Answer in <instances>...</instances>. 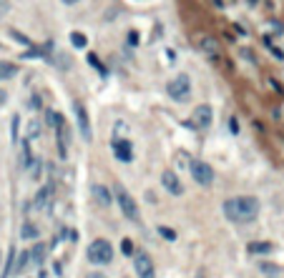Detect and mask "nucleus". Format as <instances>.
<instances>
[{"label": "nucleus", "mask_w": 284, "mask_h": 278, "mask_svg": "<svg viewBox=\"0 0 284 278\" xmlns=\"http://www.w3.org/2000/svg\"><path fill=\"white\" fill-rule=\"evenodd\" d=\"M221 210L232 223H252L259 216V201L254 196H237V198L224 201Z\"/></svg>", "instance_id": "1"}, {"label": "nucleus", "mask_w": 284, "mask_h": 278, "mask_svg": "<svg viewBox=\"0 0 284 278\" xmlns=\"http://www.w3.org/2000/svg\"><path fill=\"white\" fill-rule=\"evenodd\" d=\"M88 261L96 263V266H106V263H111L113 261V246H111V241H106V238H96L93 243L88 246Z\"/></svg>", "instance_id": "2"}, {"label": "nucleus", "mask_w": 284, "mask_h": 278, "mask_svg": "<svg viewBox=\"0 0 284 278\" xmlns=\"http://www.w3.org/2000/svg\"><path fill=\"white\" fill-rule=\"evenodd\" d=\"M166 93H168V98H171V100H179V103H181V100H186V98L191 95V78H189V75H184V73H181V75H176L174 80H168Z\"/></svg>", "instance_id": "3"}, {"label": "nucleus", "mask_w": 284, "mask_h": 278, "mask_svg": "<svg viewBox=\"0 0 284 278\" xmlns=\"http://www.w3.org/2000/svg\"><path fill=\"white\" fill-rule=\"evenodd\" d=\"M116 201H119V208L121 213L128 218V221H139V206H136V201H134V196L126 190V188H116Z\"/></svg>", "instance_id": "4"}, {"label": "nucleus", "mask_w": 284, "mask_h": 278, "mask_svg": "<svg viewBox=\"0 0 284 278\" xmlns=\"http://www.w3.org/2000/svg\"><path fill=\"white\" fill-rule=\"evenodd\" d=\"M191 176H194V181L199 185H204V188H209L214 183V168L209 163L204 161H191Z\"/></svg>", "instance_id": "5"}, {"label": "nucleus", "mask_w": 284, "mask_h": 278, "mask_svg": "<svg viewBox=\"0 0 284 278\" xmlns=\"http://www.w3.org/2000/svg\"><path fill=\"white\" fill-rule=\"evenodd\" d=\"M134 271L139 278H156V268H154V261L148 253H134Z\"/></svg>", "instance_id": "6"}, {"label": "nucleus", "mask_w": 284, "mask_h": 278, "mask_svg": "<svg viewBox=\"0 0 284 278\" xmlns=\"http://www.w3.org/2000/svg\"><path fill=\"white\" fill-rule=\"evenodd\" d=\"M161 185H164V190H168L171 196H181V193H184V185H181L179 176H176L174 170H164V173H161Z\"/></svg>", "instance_id": "7"}, {"label": "nucleus", "mask_w": 284, "mask_h": 278, "mask_svg": "<svg viewBox=\"0 0 284 278\" xmlns=\"http://www.w3.org/2000/svg\"><path fill=\"white\" fill-rule=\"evenodd\" d=\"M214 120V113L209 105H199L196 111H194V118H191V125L194 128H209Z\"/></svg>", "instance_id": "8"}, {"label": "nucleus", "mask_w": 284, "mask_h": 278, "mask_svg": "<svg viewBox=\"0 0 284 278\" xmlns=\"http://www.w3.org/2000/svg\"><path fill=\"white\" fill-rule=\"evenodd\" d=\"M75 118H78V128H81V133H83V138L91 140L93 138V133H91V120H88V111L81 105V103H75Z\"/></svg>", "instance_id": "9"}, {"label": "nucleus", "mask_w": 284, "mask_h": 278, "mask_svg": "<svg viewBox=\"0 0 284 278\" xmlns=\"http://www.w3.org/2000/svg\"><path fill=\"white\" fill-rule=\"evenodd\" d=\"M113 153H116V158L123 163H128L134 158V151H131V143H128V140H113Z\"/></svg>", "instance_id": "10"}, {"label": "nucleus", "mask_w": 284, "mask_h": 278, "mask_svg": "<svg viewBox=\"0 0 284 278\" xmlns=\"http://www.w3.org/2000/svg\"><path fill=\"white\" fill-rule=\"evenodd\" d=\"M18 75V66L10 60H0V80H10Z\"/></svg>", "instance_id": "11"}, {"label": "nucleus", "mask_w": 284, "mask_h": 278, "mask_svg": "<svg viewBox=\"0 0 284 278\" xmlns=\"http://www.w3.org/2000/svg\"><path fill=\"white\" fill-rule=\"evenodd\" d=\"M46 246H43V243H38V246H33V248H30V251H28V253H30V261H33V263H35V266H43V261H46Z\"/></svg>", "instance_id": "12"}, {"label": "nucleus", "mask_w": 284, "mask_h": 278, "mask_svg": "<svg viewBox=\"0 0 284 278\" xmlns=\"http://www.w3.org/2000/svg\"><path fill=\"white\" fill-rule=\"evenodd\" d=\"M93 196L98 203H103V206H111V190L106 188V185H93Z\"/></svg>", "instance_id": "13"}, {"label": "nucleus", "mask_w": 284, "mask_h": 278, "mask_svg": "<svg viewBox=\"0 0 284 278\" xmlns=\"http://www.w3.org/2000/svg\"><path fill=\"white\" fill-rule=\"evenodd\" d=\"M272 251H274V246H272V243H257V241H254V243H249V253H272Z\"/></svg>", "instance_id": "14"}, {"label": "nucleus", "mask_w": 284, "mask_h": 278, "mask_svg": "<svg viewBox=\"0 0 284 278\" xmlns=\"http://www.w3.org/2000/svg\"><path fill=\"white\" fill-rule=\"evenodd\" d=\"M28 263H30V253H28V251H23V253L18 255V263L13 266V273H23Z\"/></svg>", "instance_id": "15"}, {"label": "nucleus", "mask_w": 284, "mask_h": 278, "mask_svg": "<svg viewBox=\"0 0 284 278\" xmlns=\"http://www.w3.org/2000/svg\"><path fill=\"white\" fill-rule=\"evenodd\" d=\"M41 231L33 226V223H23V228H21V238H38Z\"/></svg>", "instance_id": "16"}, {"label": "nucleus", "mask_w": 284, "mask_h": 278, "mask_svg": "<svg viewBox=\"0 0 284 278\" xmlns=\"http://www.w3.org/2000/svg\"><path fill=\"white\" fill-rule=\"evenodd\" d=\"M35 206L41 210H48V206H50V188H46V193H41V196L35 198Z\"/></svg>", "instance_id": "17"}, {"label": "nucleus", "mask_w": 284, "mask_h": 278, "mask_svg": "<svg viewBox=\"0 0 284 278\" xmlns=\"http://www.w3.org/2000/svg\"><path fill=\"white\" fill-rule=\"evenodd\" d=\"M46 116H48V123H50V125H55V128H58V131H61V128H63V125H66V120H63V118L58 116V113H55V111H48Z\"/></svg>", "instance_id": "18"}, {"label": "nucleus", "mask_w": 284, "mask_h": 278, "mask_svg": "<svg viewBox=\"0 0 284 278\" xmlns=\"http://www.w3.org/2000/svg\"><path fill=\"white\" fill-rule=\"evenodd\" d=\"M71 43H73V48H86L88 46V38L83 33H71Z\"/></svg>", "instance_id": "19"}, {"label": "nucleus", "mask_w": 284, "mask_h": 278, "mask_svg": "<svg viewBox=\"0 0 284 278\" xmlns=\"http://www.w3.org/2000/svg\"><path fill=\"white\" fill-rule=\"evenodd\" d=\"M41 133V120H30V125H28V138H35Z\"/></svg>", "instance_id": "20"}, {"label": "nucleus", "mask_w": 284, "mask_h": 278, "mask_svg": "<svg viewBox=\"0 0 284 278\" xmlns=\"http://www.w3.org/2000/svg\"><path fill=\"white\" fill-rule=\"evenodd\" d=\"M121 251H123V255H134V243H131V238H123V241H121Z\"/></svg>", "instance_id": "21"}, {"label": "nucleus", "mask_w": 284, "mask_h": 278, "mask_svg": "<svg viewBox=\"0 0 284 278\" xmlns=\"http://www.w3.org/2000/svg\"><path fill=\"white\" fill-rule=\"evenodd\" d=\"M159 233H161V236H164V238H168V241H174V238H176V233L171 231V228H164V226H161V228H159Z\"/></svg>", "instance_id": "22"}, {"label": "nucleus", "mask_w": 284, "mask_h": 278, "mask_svg": "<svg viewBox=\"0 0 284 278\" xmlns=\"http://www.w3.org/2000/svg\"><path fill=\"white\" fill-rule=\"evenodd\" d=\"M261 271H264V273H274V271H279V268H277V266H261Z\"/></svg>", "instance_id": "23"}, {"label": "nucleus", "mask_w": 284, "mask_h": 278, "mask_svg": "<svg viewBox=\"0 0 284 278\" xmlns=\"http://www.w3.org/2000/svg\"><path fill=\"white\" fill-rule=\"evenodd\" d=\"M86 278H106V276H103V273H98V271H93V273H88Z\"/></svg>", "instance_id": "24"}, {"label": "nucleus", "mask_w": 284, "mask_h": 278, "mask_svg": "<svg viewBox=\"0 0 284 278\" xmlns=\"http://www.w3.org/2000/svg\"><path fill=\"white\" fill-rule=\"evenodd\" d=\"M5 100H8V95H5V91H0V105H3Z\"/></svg>", "instance_id": "25"}, {"label": "nucleus", "mask_w": 284, "mask_h": 278, "mask_svg": "<svg viewBox=\"0 0 284 278\" xmlns=\"http://www.w3.org/2000/svg\"><path fill=\"white\" fill-rule=\"evenodd\" d=\"M63 3H66V5H75L78 0H63Z\"/></svg>", "instance_id": "26"}, {"label": "nucleus", "mask_w": 284, "mask_h": 278, "mask_svg": "<svg viewBox=\"0 0 284 278\" xmlns=\"http://www.w3.org/2000/svg\"><path fill=\"white\" fill-rule=\"evenodd\" d=\"M196 278H204V273H199V276H196Z\"/></svg>", "instance_id": "27"}]
</instances>
